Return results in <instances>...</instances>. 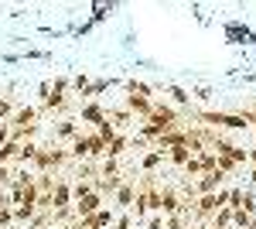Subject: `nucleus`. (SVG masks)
<instances>
[{
  "instance_id": "27",
  "label": "nucleus",
  "mask_w": 256,
  "mask_h": 229,
  "mask_svg": "<svg viewBox=\"0 0 256 229\" xmlns=\"http://www.w3.org/2000/svg\"><path fill=\"white\" fill-rule=\"evenodd\" d=\"M0 205H10V202H7V195H4V191H0Z\"/></svg>"
},
{
  "instance_id": "5",
  "label": "nucleus",
  "mask_w": 256,
  "mask_h": 229,
  "mask_svg": "<svg viewBox=\"0 0 256 229\" xmlns=\"http://www.w3.org/2000/svg\"><path fill=\"white\" fill-rule=\"evenodd\" d=\"M52 209H55V212L72 209V185H68V178H58V181H55V191H52Z\"/></svg>"
},
{
  "instance_id": "21",
  "label": "nucleus",
  "mask_w": 256,
  "mask_h": 229,
  "mask_svg": "<svg viewBox=\"0 0 256 229\" xmlns=\"http://www.w3.org/2000/svg\"><path fill=\"white\" fill-rule=\"evenodd\" d=\"M14 181V164H0V188Z\"/></svg>"
},
{
  "instance_id": "1",
  "label": "nucleus",
  "mask_w": 256,
  "mask_h": 229,
  "mask_svg": "<svg viewBox=\"0 0 256 229\" xmlns=\"http://www.w3.org/2000/svg\"><path fill=\"white\" fill-rule=\"evenodd\" d=\"M68 161H72V157H68V151H65V147H58V144L52 140V144L38 147L34 161H31V168H34V174H58Z\"/></svg>"
},
{
  "instance_id": "13",
  "label": "nucleus",
  "mask_w": 256,
  "mask_h": 229,
  "mask_svg": "<svg viewBox=\"0 0 256 229\" xmlns=\"http://www.w3.org/2000/svg\"><path fill=\"white\" fill-rule=\"evenodd\" d=\"M20 147H24V144H18V140H7V144L0 147V164H14V161L20 157Z\"/></svg>"
},
{
  "instance_id": "29",
  "label": "nucleus",
  "mask_w": 256,
  "mask_h": 229,
  "mask_svg": "<svg viewBox=\"0 0 256 229\" xmlns=\"http://www.w3.org/2000/svg\"><path fill=\"white\" fill-rule=\"evenodd\" d=\"M188 229H192V226H188ZM198 229H208V226H198Z\"/></svg>"
},
{
  "instance_id": "19",
  "label": "nucleus",
  "mask_w": 256,
  "mask_h": 229,
  "mask_svg": "<svg viewBox=\"0 0 256 229\" xmlns=\"http://www.w3.org/2000/svg\"><path fill=\"white\" fill-rule=\"evenodd\" d=\"M10 116H14V103H10L7 96H0V123H4V120H10Z\"/></svg>"
},
{
  "instance_id": "2",
  "label": "nucleus",
  "mask_w": 256,
  "mask_h": 229,
  "mask_svg": "<svg viewBox=\"0 0 256 229\" xmlns=\"http://www.w3.org/2000/svg\"><path fill=\"white\" fill-rule=\"evenodd\" d=\"M68 86H72V79H68V76H55L48 96L41 99V113H65V110H72L76 103L68 99Z\"/></svg>"
},
{
  "instance_id": "28",
  "label": "nucleus",
  "mask_w": 256,
  "mask_h": 229,
  "mask_svg": "<svg viewBox=\"0 0 256 229\" xmlns=\"http://www.w3.org/2000/svg\"><path fill=\"white\" fill-rule=\"evenodd\" d=\"M253 140H256V127H253ZM253 147H256V144H253Z\"/></svg>"
},
{
  "instance_id": "9",
  "label": "nucleus",
  "mask_w": 256,
  "mask_h": 229,
  "mask_svg": "<svg viewBox=\"0 0 256 229\" xmlns=\"http://www.w3.org/2000/svg\"><path fill=\"white\" fill-rule=\"evenodd\" d=\"M79 116L86 120V123H92V127H99V123L106 120V110H102L99 103H79Z\"/></svg>"
},
{
  "instance_id": "16",
  "label": "nucleus",
  "mask_w": 256,
  "mask_h": 229,
  "mask_svg": "<svg viewBox=\"0 0 256 229\" xmlns=\"http://www.w3.org/2000/svg\"><path fill=\"white\" fill-rule=\"evenodd\" d=\"M192 222V212H181V215H164V229H188Z\"/></svg>"
},
{
  "instance_id": "10",
  "label": "nucleus",
  "mask_w": 256,
  "mask_h": 229,
  "mask_svg": "<svg viewBox=\"0 0 256 229\" xmlns=\"http://www.w3.org/2000/svg\"><path fill=\"white\" fill-rule=\"evenodd\" d=\"M79 134H82V130H79V120H68V116H65V120L55 123V137H58V140H76Z\"/></svg>"
},
{
  "instance_id": "6",
  "label": "nucleus",
  "mask_w": 256,
  "mask_h": 229,
  "mask_svg": "<svg viewBox=\"0 0 256 229\" xmlns=\"http://www.w3.org/2000/svg\"><path fill=\"white\" fill-rule=\"evenodd\" d=\"M72 209H76V219H89L92 212H99V209H102V195L89 191V195H82L79 202H72Z\"/></svg>"
},
{
  "instance_id": "3",
  "label": "nucleus",
  "mask_w": 256,
  "mask_h": 229,
  "mask_svg": "<svg viewBox=\"0 0 256 229\" xmlns=\"http://www.w3.org/2000/svg\"><path fill=\"white\" fill-rule=\"evenodd\" d=\"M38 116H41L38 106H20V110H14V116L7 123H10V130H28V127H41Z\"/></svg>"
},
{
  "instance_id": "12",
  "label": "nucleus",
  "mask_w": 256,
  "mask_h": 229,
  "mask_svg": "<svg viewBox=\"0 0 256 229\" xmlns=\"http://www.w3.org/2000/svg\"><path fill=\"white\" fill-rule=\"evenodd\" d=\"M164 157H168V154H160V151H147L144 154V161H140V171L144 174H154L160 168V161H164Z\"/></svg>"
},
{
  "instance_id": "22",
  "label": "nucleus",
  "mask_w": 256,
  "mask_h": 229,
  "mask_svg": "<svg viewBox=\"0 0 256 229\" xmlns=\"http://www.w3.org/2000/svg\"><path fill=\"white\" fill-rule=\"evenodd\" d=\"M134 226H137V222H134V215H130V212H123L116 222H113V229H134Z\"/></svg>"
},
{
  "instance_id": "20",
  "label": "nucleus",
  "mask_w": 256,
  "mask_h": 229,
  "mask_svg": "<svg viewBox=\"0 0 256 229\" xmlns=\"http://www.w3.org/2000/svg\"><path fill=\"white\" fill-rule=\"evenodd\" d=\"M0 226L4 229L14 226V209H10V205H0Z\"/></svg>"
},
{
  "instance_id": "11",
  "label": "nucleus",
  "mask_w": 256,
  "mask_h": 229,
  "mask_svg": "<svg viewBox=\"0 0 256 229\" xmlns=\"http://www.w3.org/2000/svg\"><path fill=\"white\" fill-rule=\"evenodd\" d=\"M192 157H195V154L188 151L184 144H178V147H171V151H168V157H164V161H171L174 168H181V171H184V164H188Z\"/></svg>"
},
{
  "instance_id": "26",
  "label": "nucleus",
  "mask_w": 256,
  "mask_h": 229,
  "mask_svg": "<svg viewBox=\"0 0 256 229\" xmlns=\"http://www.w3.org/2000/svg\"><path fill=\"white\" fill-rule=\"evenodd\" d=\"M208 96H212V89H208V86H202V89H195V99H208Z\"/></svg>"
},
{
  "instance_id": "15",
  "label": "nucleus",
  "mask_w": 256,
  "mask_h": 229,
  "mask_svg": "<svg viewBox=\"0 0 256 229\" xmlns=\"http://www.w3.org/2000/svg\"><path fill=\"white\" fill-rule=\"evenodd\" d=\"M120 161L116 157H102V164H99V178H120Z\"/></svg>"
},
{
  "instance_id": "14",
  "label": "nucleus",
  "mask_w": 256,
  "mask_h": 229,
  "mask_svg": "<svg viewBox=\"0 0 256 229\" xmlns=\"http://www.w3.org/2000/svg\"><path fill=\"white\" fill-rule=\"evenodd\" d=\"M126 147H130V137H126V134H116L110 144H106V157H120Z\"/></svg>"
},
{
  "instance_id": "24",
  "label": "nucleus",
  "mask_w": 256,
  "mask_h": 229,
  "mask_svg": "<svg viewBox=\"0 0 256 229\" xmlns=\"http://www.w3.org/2000/svg\"><path fill=\"white\" fill-rule=\"evenodd\" d=\"M7 140H10V123H7V120H4V123H0V147H4V144H7Z\"/></svg>"
},
{
  "instance_id": "23",
  "label": "nucleus",
  "mask_w": 256,
  "mask_h": 229,
  "mask_svg": "<svg viewBox=\"0 0 256 229\" xmlns=\"http://www.w3.org/2000/svg\"><path fill=\"white\" fill-rule=\"evenodd\" d=\"M147 229H164V215H158V212H154V215L147 219Z\"/></svg>"
},
{
  "instance_id": "4",
  "label": "nucleus",
  "mask_w": 256,
  "mask_h": 229,
  "mask_svg": "<svg viewBox=\"0 0 256 229\" xmlns=\"http://www.w3.org/2000/svg\"><path fill=\"white\" fill-rule=\"evenodd\" d=\"M192 205H195L192 219H198V222H208V219H212V215H216V212L222 209V202H218L216 195H198V198L192 202Z\"/></svg>"
},
{
  "instance_id": "8",
  "label": "nucleus",
  "mask_w": 256,
  "mask_h": 229,
  "mask_svg": "<svg viewBox=\"0 0 256 229\" xmlns=\"http://www.w3.org/2000/svg\"><path fill=\"white\" fill-rule=\"evenodd\" d=\"M82 222H86V229H110L116 222V215H113V209H99V212H92L89 219H82Z\"/></svg>"
},
{
  "instance_id": "17",
  "label": "nucleus",
  "mask_w": 256,
  "mask_h": 229,
  "mask_svg": "<svg viewBox=\"0 0 256 229\" xmlns=\"http://www.w3.org/2000/svg\"><path fill=\"white\" fill-rule=\"evenodd\" d=\"M168 96L174 99L178 106H188V103H192V93H188V89H181V86H168Z\"/></svg>"
},
{
  "instance_id": "7",
  "label": "nucleus",
  "mask_w": 256,
  "mask_h": 229,
  "mask_svg": "<svg viewBox=\"0 0 256 229\" xmlns=\"http://www.w3.org/2000/svg\"><path fill=\"white\" fill-rule=\"evenodd\" d=\"M113 198H116L120 209L130 212V205H134V198H137V178H123V185H120L116 191H113Z\"/></svg>"
},
{
  "instance_id": "25",
  "label": "nucleus",
  "mask_w": 256,
  "mask_h": 229,
  "mask_svg": "<svg viewBox=\"0 0 256 229\" xmlns=\"http://www.w3.org/2000/svg\"><path fill=\"white\" fill-rule=\"evenodd\" d=\"M72 86H76V89H79V93H82V89L89 86V76H76V79H72Z\"/></svg>"
},
{
  "instance_id": "18",
  "label": "nucleus",
  "mask_w": 256,
  "mask_h": 229,
  "mask_svg": "<svg viewBox=\"0 0 256 229\" xmlns=\"http://www.w3.org/2000/svg\"><path fill=\"white\" fill-rule=\"evenodd\" d=\"M239 209H242V212H250V215L256 212V195H253L250 188H242V205H239Z\"/></svg>"
}]
</instances>
